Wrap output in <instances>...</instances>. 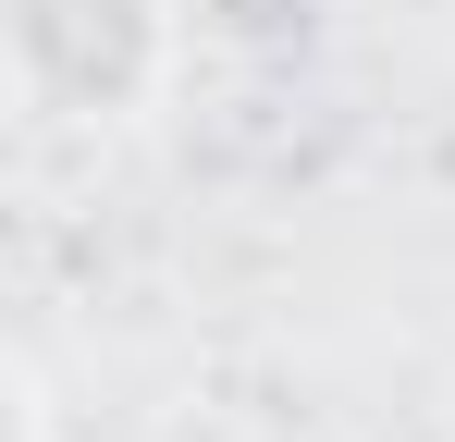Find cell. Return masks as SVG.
Here are the masks:
<instances>
[{"label": "cell", "instance_id": "6da1fadb", "mask_svg": "<svg viewBox=\"0 0 455 442\" xmlns=\"http://www.w3.org/2000/svg\"><path fill=\"white\" fill-rule=\"evenodd\" d=\"M0 50L37 123H136L172 74V12L160 0H12Z\"/></svg>", "mask_w": 455, "mask_h": 442}]
</instances>
